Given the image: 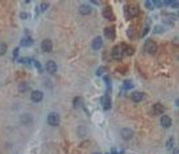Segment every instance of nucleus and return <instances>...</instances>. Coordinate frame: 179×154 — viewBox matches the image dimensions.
I'll return each instance as SVG.
<instances>
[{"instance_id": "f257e3e1", "label": "nucleus", "mask_w": 179, "mask_h": 154, "mask_svg": "<svg viewBox=\"0 0 179 154\" xmlns=\"http://www.w3.org/2000/svg\"><path fill=\"white\" fill-rule=\"evenodd\" d=\"M138 6H135V4H129L125 8V15L128 19H131V18H134L136 16L138 15Z\"/></svg>"}, {"instance_id": "f03ea898", "label": "nucleus", "mask_w": 179, "mask_h": 154, "mask_svg": "<svg viewBox=\"0 0 179 154\" xmlns=\"http://www.w3.org/2000/svg\"><path fill=\"white\" fill-rule=\"evenodd\" d=\"M125 48H126V45H117L113 48L112 51V57H113L114 60H120L122 59L123 55H125Z\"/></svg>"}, {"instance_id": "7ed1b4c3", "label": "nucleus", "mask_w": 179, "mask_h": 154, "mask_svg": "<svg viewBox=\"0 0 179 154\" xmlns=\"http://www.w3.org/2000/svg\"><path fill=\"white\" fill-rule=\"evenodd\" d=\"M144 49H145V51L147 53H149V55H154V53L157 51V44H156L152 40H147V41L145 42Z\"/></svg>"}, {"instance_id": "20e7f679", "label": "nucleus", "mask_w": 179, "mask_h": 154, "mask_svg": "<svg viewBox=\"0 0 179 154\" xmlns=\"http://www.w3.org/2000/svg\"><path fill=\"white\" fill-rule=\"evenodd\" d=\"M47 122L50 123V125L56 126L60 123V116L56 113H52L47 116Z\"/></svg>"}, {"instance_id": "39448f33", "label": "nucleus", "mask_w": 179, "mask_h": 154, "mask_svg": "<svg viewBox=\"0 0 179 154\" xmlns=\"http://www.w3.org/2000/svg\"><path fill=\"white\" fill-rule=\"evenodd\" d=\"M41 48H42V51H45V53H50V51H52V49H53V43H52L50 40L45 39V40H43L41 43Z\"/></svg>"}, {"instance_id": "423d86ee", "label": "nucleus", "mask_w": 179, "mask_h": 154, "mask_svg": "<svg viewBox=\"0 0 179 154\" xmlns=\"http://www.w3.org/2000/svg\"><path fill=\"white\" fill-rule=\"evenodd\" d=\"M151 110H152V113L157 116V115H161V113H163L164 111H165V107H164L162 104L157 103V104H154V106H152Z\"/></svg>"}, {"instance_id": "0eeeda50", "label": "nucleus", "mask_w": 179, "mask_h": 154, "mask_svg": "<svg viewBox=\"0 0 179 154\" xmlns=\"http://www.w3.org/2000/svg\"><path fill=\"white\" fill-rule=\"evenodd\" d=\"M101 104L105 110H108L110 109V106H112V103H110V98L108 95H103L101 98Z\"/></svg>"}, {"instance_id": "6e6552de", "label": "nucleus", "mask_w": 179, "mask_h": 154, "mask_svg": "<svg viewBox=\"0 0 179 154\" xmlns=\"http://www.w3.org/2000/svg\"><path fill=\"white\" fill-rule=\"evenodd\" d=\"M102 44H103V41H102V38L101 37H97V38L93 39V41H92V43H91V46H92V48L93 49H100L101 47H102Z\"/></svg>"}, {"instance_id": "1a4fd4ad", "label": "nucleus", "mask_w": 179, "mask_h": 154, "mask_svg": "<svg viewBox=\"0 0 179 154\" xmlns=\"http://www.w3.org/2000/svg\"><path fill=\"white\" fill-rule=\"evenodd\" d=\"M104 34L106 35L108 39H112L113 40L114 38H115V28L114 27H112V26H108V27H106V28L104 29Z\"/></svg>"}, {"instance_id": "9d476101", "label": "nucleus", "mask_w": 179, "mask_h": 154, "mask_svg": "<svg viewBox=\"0 0 179 154\" xmlns=\"http://www.w3.org/2000/svg\"><path fill=\"white\" fill-rule=\"evenodd\" d=\"M160 122H161V125L163 126L164 129H168V127L172 125V120H171V118L168 116L162 117L160 120Z\"/></svg>"}, {"instance_id": "9b49d317", "label": "nucleus", "mask_w": 179, "mask_h": 154, "mask_svg": "<svg viewBox=\"0 0 179 154\" xmlns=\"http://www.w3.org/2000/svg\"><path fill=\"white\" fill-rule=\"evenodd\" d=\"M120 135L123 139H130L133 136V131L131 129H122L120 132Z\"/></svg>"}, {"instance_id": "f8f14e48", "label": "nucleus", "mask_w": 179, "mask_h": 154, "mask_svg": "<svg viewBox=\"0 0 179 154\" xmlns=\"http://www.w3.org/2000/svg\"><path fill=\"white\" fill-rule=\"evenodd\" d=\"M46 71L50 74H54V73H56L57 71V64L54 61H48L46 63Z\"/></svg>"}, {"instance_id": "ddd939ff", "label": "nucleus", "mask_w": 179, "mask_h": 154, "mask_svg": "<svg viewBox=\"0 0 179 154\" xmlns=\"http://www.w3.org/2000/svg\"><path fill=\"white\" fill-rule=\"evenodd\" d=\"M43 98V93L39 90H35L31 93V100L33 102H40Z\"/></svg>"}, {"instance_id": "4468645a", "label": "nucleus", "mask_w": 179, "mask_h": 154, "mask_svg": "<svg viewBox=\"0 0 179 154\" xmlns=\"http://www.w3.org/2000/svg\"><path fill=\"white\" fill-rule=\"evenodd\" d=\"M21 44H22L23 46L28 47V46H31V45L33 44V40H32L29 35H26V37L22 38V40H21Z\"/></svg>"}, {"instance_id": "2eb2a0df", "label": "nucleus", "mask_w": 179, "mask_h": 154, "mask_svg": "<svg viewBox=\"0 0 179 154\" xmlns=\"http://www.w3.org/2000/svg\"><path fill=\"white\" fill-rule=\"evenodd\" d=\"M103 16L106 19H110V20H114L115 19V16H114V13L112 12V10L110 8H105L103 10Z\"/></svg>"}, {"instance_id": "dca6fc26", "label": "nucleus", "mask_w": 179, "mask_h": 154, "mask_svg": "<svg viewBox=\"0 0 179 154\" xmlns=\"http://www.w3.org/2000/svg\"><path fill=\"white\" fill-rule=\"evenodd\" d=\"M90 12H91V8L88 6V4L84 3V4H82V6H79V13L83 14V15H87V14H89Z\"/></svg>"}, {"instance_id": "f3484780", "label": "nucleus", "mask_w": 179, "mask_h": 154, "mask_svg": "<svg viewBox=\"0 0 179 154\" xmlns=\"http://www.w3.org/2000/svg\"><path fill=\"white\" fill-rule=\"evenodd\" d=\"M131 98H132V101L138 103V102H141L142 100H143V93H142V92H138V91H134L132 94H131Z\"/></svg>"}, {"instance_id": "a211bd4d", "label": "nucleus", "mask_w": 179, "mask_h": 154, "mask_svg": "<svg viewBox=\"0 0 179 154\" xmlns=\"http://www.w3.org/2000/svg\"><path fill=\"white\" fill-rule=\"evenodd\" d=\"M82 98H75L73 100V106L75 107V108H79L81 105H82Z\"/></svg>"}, {"instance_id": "6ab92c4d", "label": "nucleus", "mask_w": 179, "mask_h": 154, "mask_svg": "<svg viewBox=\"0 0 179 154\" xmlns=\"http://www.w3.org/2000/svg\"><path fill=\"white\" fill-rule=\"evenodd\" d=\"M6 49H8V47H6V43H0V55L2 56V55H4V53H6Z\"/></svg>"}, {"instance_id": "aec40b11", "label": "nucleus", "mask_w": 179, "mask_h": 154, "mask_svg": "<svg viewBox=\"0 0 179 154\" xmlns=\"http://www.w3.org/2000/svg\"><path fill=\"white\" fill-rule=\"evenodd\" d=\"M123 149H119V148H113L112 149V153L110 154H123Z\"/></svg>"}, {"instance_id": "412c9836", "label": "nucleus", "mask_w": 179, "mask_h": 154, "mask_svg": "<svg viewBox=\"0 0 179 154\" xmlns=\"http://www.w3.org/2000/svg\"><path fill=\"white\" fill-rule=\"evenodd\" d=\"M123 87H125V88L126 89H132L133 88V84L131 82H130V80H126V82H123Z\"/></svg>"}, {"instance_id": "4be33fe9", "label": "nucleus", "mask_w": 179, "mask_h": 154, "mask_svg": "<svg viewBox=\"0 0 179 154\" xmlns=\"http://www.w3.org/2000/svg\"><path fill=\"white\" fill-rule=\"evenodd\" d=\"M173 145H174V139L171 138L170 140H167V142H166V148L170 150V149L173 148Z\"/></svg>"}, {"instance_id": "5701e85b", "label": "nucleus", "mask_w": 179, "mask_h": 154, "mask_svg": "<svg viewBox=\"0 0 179 154\" xmlns=\"http://www.w3.org/2000/svg\"><path fill=\"white\" fill-rule=\"evenodd\" d=\"M146 6H147L149 10H154V2H152V1H146Z\"/></svg>"}, {"instance_id": "b1692460", "label": "nucleus", "mask_w": 179, "mask_h": 154, "mask_svg": "<svg viewBox=\"0 0 179 154\" xmlns=\"http://www.w3.org/2000/svg\"><path fill=\"white\" fill-rule=\"evenodd\" d=\"M32 62L35 63V66L38 68V70H39V71H40V72H41V71H42V66H41V64H40V63H39L38 61H37V60H32Z\"/></svg>"}, {"instance_id": "393cba45", "label": "nucleus", "mask_w": 179, "mask_h": 154, "mask_svg": "<svg viewBox=\"0 0 179 154\" xmlns=\"http://www.w3.org/2000/svg\"><path fill=\"white\" fill-rule=\"evenodd\" d=\"M47 8H48V4H47V3H42L41 4V10L43 11V12H44Z\"/></svg>"}, {"instance_id": "a878e982", "label": "nucleus", "mask_w": 179, "mask_h": 154, "mask_svg": "<svg viewBox=\"0 0 179 154\" xmlns=\"http://www.w3.org/2000/svg\"><path fill=\"white\" fill-rule=\"evenodd\" d=\"M163 31H164V29L159 27V26H157V27H156V30H154V32H163Z\"/></svg>"}, {"instance_id": "bb28decb", "label": "nucleus", "mask_w": 179, "mask_h": 154, "mask_svg": "<svg viewBox=\"0 0 179 154\" xmlns=\"http://www.w3.org/2000/svg\"><path fill=\"white\" fill-rule=\"evenodd\" d=\"M103 71H104V68H99V70L97 71V75H101Z\"/></svg>"}, {"instance_id": "cd10ccee", "label": "nucleus", "mask_w": 179, "mask_h": 154, "mask_svg": "<svg viewBox=\"0 0 179 154\" xmlns=\"http://www.w3.org/2000/svg\"><path fill=\"white\" fill-rule=\"evenodd\" d=\"M152 2H154V6H162V2L161 1H152Z\"/></svg>"}, {"instance_id": "c85d7f7f", "label": "nucleus", "mask_w": 179, "mask_h": 154, "mask_svg": "<svg viewBox=\"0 0 179 154\" xmlns=\"http://www.w3.org/2000/svg\"><path fill=\"white\" fill-rule=\"evenodd\" d=\"M18 51H19V48H16L15 51H14V53H13V57H14V58L17 57V55H18Z\"/></svg>"}, {"instance_id": "c756f323", "label": "nucleus", "mask_w": 179, "mask_h": 154, "mask_svg": "<svg viewBox=\"0 0 179 154\" xmlns=\"http://www.w3.org/2000/svg\"><path fill=\"white\" fill-rule=\"evenodd\" d=\"M27 16H28V14H27V13H22V14H21V17H22V18H27Z\"/></svg>"}, {"instance_id": "7c9ffc66", "label": "nucleus", "mask_w": 179, "mask_h": 154, "mask_svg": "<svg viewBox=\"0 0 179 154\" xmlns=\"http://www.w3.org/2000/svg\"><path fill=\"white\" fill-rule=\"evenodd\" d=\"M172 6H173L174 8H178V1H174V2H172Z\"/></svg>"}, {"instance_id": "2f4dec72", "label": "nucleus", "mask_w": 179, "mask_h": 154, "mask_svg": "<svg viewBox=\"0 0 179 154\" xmlns=\"http://www.w3.org/2000/svg\"><path fill=\"white\" fill-rule=\"evenodd\" d=\"M148 30H149V29H148V28H146V29H145V30H144V32H143V34H142V37H144V35L146 34V33H147V32H148Z\"/></svg>"}, {"instance_id": "473e14b6", "label": "nucleus", "mask_w": 179, "mask_h": 154, "mask_svg": "<svg viewBox=\"0 0 179 154\" xmlns=\"http://www.w3.org/2000/svg\"><path fill=\"white\" fill-rule=\"evenodd\" d=\"M178 153H179L178 149H175V150H174V154H178Z\"/></svg>"}, {"instance_id": "72a5a7b5", "label": "nucleus", "mask_w": 179, "mask_h": 154, "mask_svg": "<svg viewBox=\"0 0 179 154\" xmlns=\"http://www.w3.org/2000/svg\"><path fill=\"white\" fill-rule=\"evenodd\" d=\"M93 154H101V153H99V152H96V153H93Z\"/></svg>"}, {"instance_id": "f704fd0d", "label": "nucleus", "mask_w": 179, "mask_h": 154, "mask_svg": "<svg viewBox=\"0 0 179 154\" xmlns=\"http://www.w3.org/2000/svg\"><path fill=\"white\" fill-rule=\"evenodd\" d=\"M107 154H108V153H107Z\"/></svg>"}]
</instances>
